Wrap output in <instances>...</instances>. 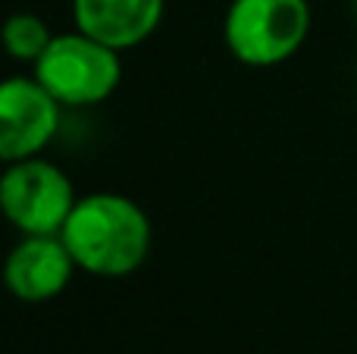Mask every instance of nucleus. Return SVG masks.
Segmentation results:
<instances>
[{
    "label": "nucleus",
    "instance_id": "7ed1b4c3",
    "mask_svg": "<svg viewBox=\"0 0 357 354\" xmlns=\"http://www.w3.org/2000/svg\"><path fill=\"white\" fill-rule=\"evenodd\" d=\"M307 0H232L222 19L229 54L251 69H270L291 60L307 41Z\"/></svg>",
    "mask_w": 357,
    "mask_h": 354
},
{
    "label": "nucleus",
    "instance_id": "20e7f679",
    "mask_svg": "<svg viewBox=\"0 0 357 354\" xmlns=\"http://www.w3.org/2000/svg\"><path fill=\"white\" fill-rule=\"evenodd\" d=\"M75 201V185L44 157L6 163L0 173V213L19 236H60Z\"/></svg>",
    "mask_w": 357,
    "mask_h": 354
},
{
    "label": "nucleus",
    "instance_id": "0eeeda50",
    "mask_svg": "<svg viewBox=\"0 0 357 354\" xmlns=\"http://www.w3.org/2000/svg\"><path fill=\"white\" fill-rule=\"evenodd\" d=\"M167 0H73V22L79 31L113 50L144 44L163 22Z\"/></svg>",
    "mask_w": 357,
    "mask_h": 354
},
{
    "label": "nucleus",
    "instance_id": "f03ea898",
    "mask_svg": "<svg viewBox=\"0 0 357 354\" xmlns=\"http://www.w3.org/2000/svg\"><path fill=\"white\" fill-rule=\"evenodd\" d=\"M31 75L60 107L85 110L113 98L123 82V60L119 50L73 29L66 35H54L47 50L31 66Z\"/></svg>",
    "mask_w": 357,
    "mask_h": 354
},
{
    "label": "nucleus",
    "instance_id": "f257e3e1",
    "mask_svg": "<svg viewBox=\"0 0 357 354\" xmlns=\"http://www.w3.org/2000/svg\"><path fill=\"white\" fill-rule=\"evenodd\" d=\"M75 267L100 279L129 276L151 254V220L142 204L116 192H94L75 201L60 229Z\"/></svg>",
    "mask_w": 357,
    "mask_h": 354
},
{
    "label": "nucleus",
    "instance_id": "6e6552de",
    "mask_svg": "<svg viewBox=\"0 0 357 354\" xmlns=\"http://www.w3.org/2000/svg\"><path fill=\"white\" fill-rule=\"evenodd\" d=\"M54 41V31L35 13H13L3 19L0 25V47L10 60L16 63H29L35 66L38 56L47 50V44Z\"/></svg>",
    "mask_w": 357,
    "mask_h": 354
},
{
    "label": "nucleus",
    "instance_id": "1a4fd4ad",
    "mask_svg": "<svg viewBox=\"0 0 357 354\" xmlns=\"http://www.w3.org/2000/svg\"><path fill=\"white\" fill-rule=\"evenodd\" d=\"M354 13H357V0H354Z\"/></svg>",
    "mask_w": 357,
    "mask_h": 354
},
{
    "label": "nucleus",
    "instance_id": "423d86ee",
    "mask_svg": "<svg viewBox=\"0 0 357 354\" xmlns=\"http://www.w3.org/2000/svg\"><path fill=\"white\" fill-rule=\"evenodd\" d=\"M75 270L60 236H22L3 261V286L25 305H44L66 292Z\"/></svg>",
    "mask_w": 357,
    "mask_h": 354
},
{
    "label": "nucleus",
    "instance_id": "39448f33",
    "mask_svg": "<svg viewBox=\"0 0 357 354\" xmlns=\"http://www.w3.org/2000/svg\"><path fill=\"white\" fill-rule=\"evenodd\" d=\"M60 110L35 75L0 79V163L41 157L60 132Z\"/></svg>",
    "mask_w": 357,
    "mask_h": 354
}]
</instances>
